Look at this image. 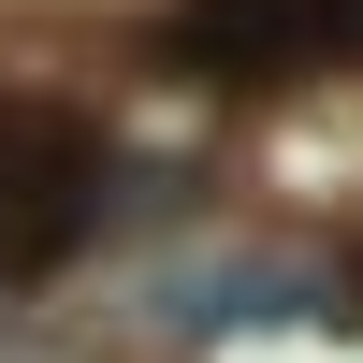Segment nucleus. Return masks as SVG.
<instances>
[{
  "instance_id": "nucleus-1",
  "label": "nucleus",
  "mask_w": 363,
  "mask_h": 363,
  "mask_svg": "<svg viewBox=\"0 0 363 363\" xmlns=\"http://www.w3.org/2000/svg\"><path fill=\"white\" fill-rule=\"evenodd\" d=\"M102 218V131L58 102H0V277H44Z\"/></svg>"
},
{
  "instance_id": "nucleus-2",
  "label": "nucleus",
  "mask_w": 363,
  "mask_h": 363,
  "mask_svg": "<svg viewBox=\"0 0 363 363\" xmlns=\"http://www.w3.org/2000/svg\"><path fill=\"white\" fill-rule=\"evenodd\" d=\"M363 29V0H189V58L203 73H277V58Z\"/></svg>"
}]
</instances>
